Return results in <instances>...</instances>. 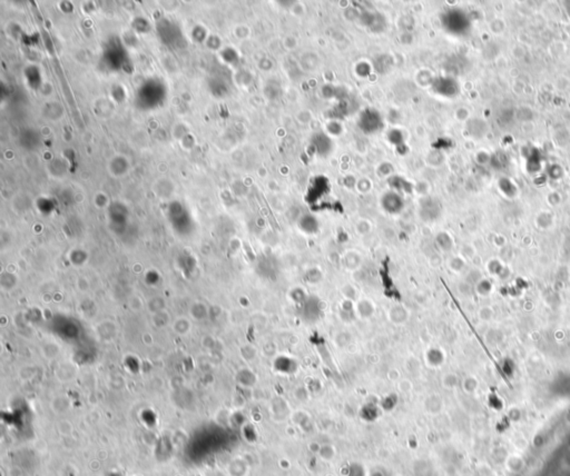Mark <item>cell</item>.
<instances>
[{
	"instance_id": "9c48e42d",
	"label": "cell",
	"mask_w": 570,
	"mask_h": 476,
	"mask_svg": "<svg viewBox=\"0 0 570 476\" xmlns=\"http://www.w3.org/2000/svg\"><path fill=\"white\" fill-rule=\"evenodd\" d=\"M380 415V409L373 403H368L363 405L360 409V416L364 421L367 422H373L375 421Z\"/></svg>"
},
{
	"instance_id": "5b68a950",
	"label": "cell",
	"mask_w": 570,
	"mask_h": 476,
	"mask_svg": "<svg viewBox=\"0 0 570 476\" xmlns=\"http://www.w3.org/2000/svg\"><path fill=\"white\" fill-rule=\"evenodd\" d=\"M339 316L341 320L345 324L353 323L356 318V312H355V305L354 301L344 299L340 304V310H339Z\"/></svg>"
},
{
	"instance_id": "5bb4252c",
	"label": "cell",
	"mask_w": 570,
	"mask_h": 476,
	"mask_svg": "<svg viewBox=\"0 0 570 476\" xmlns=\"http://www.w3.org/2000/svg\"><path fill=\"white\" fill-rule=\"evenodd\" d=\"M396 404H398V396L394 394H390L383 398L381 406L387 410H392L396 406Z\"/></svg>"
},
{
	"instance_id": "277c9868",
	"label": "cell",
	"mask_w": 570,
	"mask_h": 476,
	"mask_svg": "<svg viewBox=\"0 0 570 476\" xmlns=\"http://www.w3.org/2000/svg\"><path fill=\"white\" fill-rule=\"evenodd\" d=\"M360 126L363 128L364 132H375L381 126L380 115H377L376 112H372L369 109L360 118Z\"/></svg>"
},
{
	"instance_id": "8fae6325",
	"label": "cell",
	"mask_w": 570,
	"mask_h": 476,
	"mask_svg": "<svg viewBox=\"0 0 570 476\" xmlns=\"http://www.w3.org/2000/svg\"><path fill=\"white\" fill-rule=\"evenodd\" d=\"M426 358H427V362L430 364L431 366H439L440 364H442L444 362V353L442 351H440L437 347H432V349L428 350L426 353Z\"/></svg>"
},
{
	"instance_id": "8992f818",
	"label": "cell",
	"mask_w": 570,
	"mask_h": 476,
	"mask_svg": "<svg viewBox=\"0 0 570 476\" xmlns=\"http://www.w3.org/2000/svg\"><path fill=\"white\" fill-rule=\"evenodd\" d=\"M355 312L357 317H360L362 319H369L374 315L375 306L370 299L362 298L356 301Z\"/></svg>"
},
{
	"instance_id": "30bf717a",
	"label": "cell",
	"mask_w": 570,
	"mask_h": 476,
	"mask_svg": "<svg viewBox=\"0 0 570 476\" xmlns=\"http://www.w3.org/2000/svg\"><path fill=\"white\" fill-rule=\"evenodd\" d=\"M307 297H309V294H307L305 289L301 286L292 287L289 291V298L292 303H294L295 305L301 306L307 299Z\"/></svg>"
},
{
	"instance_id": "7a4b0ae2",
	"label": "cell",
	"mask_w": 570,
	"mask_h": 476,
	"mask_svg": "<svg viewBox=\"0 0 570 476\" xmlns=\"http://www.w3.org/2000/svg\"><path fill=\"white\" fill-rule=\"evenodd\" d=\"M381 206L387 213L391 215H396V214H400L401 211L405 209L406 203H405V199H403V197L398 191H389L382 196Z\"/></svg>"
},
{
	"instance_id": "7c38bea8",
	"label": "cell",
	"mask_w": 570,
	"mask_h": 476,
	"mask_svg": "<svg viewBox=\"0 0 570 476\" xmlns=\"http://www.w3.org/2000/svg\"><path fill=\"white\" fill-rule=\"evenodd\" d=\"M323 279V273L319 267H311L305 272V280L309 284L315 285Z\"/></svg>"
},
{
	"instance_id": "ba28073f",
	"label": "cell",
	"mask_w": 570,
	"mask_h": 476,
	"mask_svg": "<svg viewBox=\"0 0 570 476\" xmlns=\"http://www.w3.org/2000/svg\"><path fill=\"white\" fill-rule=\"evenodd\" d=\"M301 230H303L306 234H315L319 230V223L315 217L312 215H304L300 218L298 223Z\"/></svg>"
},
{
	"instance_id": "52a82bcc",
	"label": "cell",
	"mask_w": 570,
	"mask_h": 476,
	"mask_svg": "<svg viewBox=\"0 0 570 476\" xmlns=\"http://www.w3.org/2000/svg\"><path fill=\"white\" fill-rule=\"evenodd\" d=\"M388 316H389V319L391 320L393 324L401 325V324H405L406 321L408 320L409 312L405 306L401 305V304H398V305H394L393 307L390 308V311L388 313Z\"/></svg>"
},
{
	"instance_id": "3957f363",
	"label": "cell",
	"mask_w": 570,
	"mask_h": 476,
	"mask_svg": "<svg viewBox=\"0 0 570 476\" xmlns=\"http://www.w3.org/2000/svg\"><path fill=\"white\" fill-rule=\"evenodd\" d=\"M275 372L284 375H292L299 370V363L295 358L287 355H279L273 362Z\"/></svg>"
},
{
	"instance_id": "9a60e30c",
	"label": "cell",
	"mask_w": 570,
	"mask_h": 476,
	"mask_svg": "<svg viewBox=\"0 0 570 476\" xmlns=\"http://www.w3.org/2000/svg\"><path fill=\"white\" fill-rule=\"evenodd\" d=\"M348 336H349V334H348V333H344V332H341V333L336 334V336H335V343H336L339 346L347 345V344L350 342V338H349Z\"/></svg>"
},
{
	"instance_id": "4fadbf2b",
	"label": "cell",
	"mask_w": 570,
	"mask_h": 476,
	"mask_svg": "<svg viewBox=\"0 0 570 476\" xmlns=\"http://www.w3.org/2000/svg\"><path fill=\"white\" fill-rule=\"evenodd\" d=\"M341 294L344 297V299H349V300L354 301L357 298V291L350 284H345L341 288Z\"/></svg>"
},
{
	"instance_id": "6da1fadb",
	"label": "cell",
	"mask_w": 570,
	"mask_h": 476,
	"mask_svg": "<svg viewBox=\"0 0 570 476\" xmlns=\"http://www.w3.org/2000/svg\"><path fill=\"white\" fill-rule=\"evenodd\" d=\"M326 303L322 301L315 296H310L304 303L300 306V315L305 323H314L323 314Z\"/></svg>"
}]
</instances>
